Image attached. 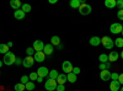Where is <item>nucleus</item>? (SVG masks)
I'll list each match as a JSON object with an SVG mask.
<instances>
[{"label":"nucleus","instance_id":"1","mask_svg":"<svg viewBox=\"0 0 123 91\" xmlns=\"http://www.w3.org/2000/svg\"><path fill=\"white\" fill-rule=\"evenodd\" d=\"M15 60H16V55L10 50L9 53H6L5 55H4V58H3V63L5 64V65H12V64H15Z\"/></svg>","mask_w":123,"mask_h":91},{"label":"nucleus","instance_id":"2","mask_svg":"<svg viewBox=\"0 0 123 91\" xmlns=\"http://www.w3.org/2000/svg\"><path fill=\"white\" fill-rule=\"evenodd\" d=\"M101 44L104 46L106 49H110V50L115 47L113 39H111V37H108V36H105V37H102V38H101Z\"/></svg>","mask_w":123,"mask_h":91},{"label":"nucleus","instance_id":"3","mask_svg":"<svg viewBox=\"0 0 123 91\" xmlns=\"http://www.w3.org/2000/svg\"><path fill=\"white\" fill-rule=\"evenodd\" d=\"M79 12H80V15H83V16H86V15H89V14H91V10H92V7L89 5V4H86V3H81V5L79 6Z\"/></svg>","mask_w":123,"mask_h":91},{"label":"nucleus","instance_id":"4","mask_svg":"<svg viewBox=\"0 0 123 91\" xmlns=\"http://www.w3.org/2000/svg\"><path fill=\"white\" fill-rule=\"evenodd\" d=\"M110 31H111V33H115V35L122 33V31H123V26H122L119 22H113V24L110 26Z\"/></svg>","mask_w":123,"mask_h":91},{"label":"nucleus","instance_id":"5","mask_svg":"<svg viewBox=\"0 0 123 91\" xmlns=\"http://www.w3.org/2000/svg\"><path fill=\"white\" fill-rule=\"evenodd\" d=\"M57 85H58L57 81H55V80H53V79H47L46 83H44V87L48 91H55Z\"/></svg>","mask_w":123,"mask_h":91},{"label":"nucleus","instance_id":"6","mask_svg":"<svg viewBox=\"0 0 123 91\" xmlns=\"http://www.w3.org/2000/svg\"><path fill=\"white\" fill-rule=\"evenodd\" d=\"M73 68H74L73 64H71V62H69V60H64L63 64H62V70L67 74L73 73Z\"/></svg>","mask_w":123,"mask_h":91},{"label":"nucleus","instance_id":"7","mask_svg":"<svg viewBox=\"0 0 123 91\" xmlns=\"http://www.w3.org/2000/svg\"><path fill=\"white\" fill-rule=\"evenodd\" d=\"M44 43L43 41H41V39H36V41L33 42V49L35 52H42V50L44 49Z\"/></svg>","mask_w":123,"mask_h":91},{"label":"nucleus","instance_id":"8","mask_svg":"<svg viewBox=\"0 0 123 91\" xmlns=\"http://www.w3.org/2000/svg\"><path fill=\"white\" fill-rule=\"evenodd\" d=\"M33 64H35V59H33V57H28V55H27L26 58L22 59V65H24L25 68H32Z\"/></svg>","mask_w":123,"mask_h":91},{"label":"nucleus","instance_id":"9","mask_svg":"<svg viewBox=\"0 0 123 91\" xmlns=\"http://www.w3.org/2000/svg\"><path fill=\"white\" fill-rule=\"evenodd\" d=\"M33 59H35V62L42 63V62L46 60V54L43 53V50H42V52H36L35 55H33Z\"/></svg>","mask_w":123,"mask_h":91},{"label":"nucleus","instance_id":"10","mask_svg":"<svg viewBox=\"0 0 123 91\" xmlns=\"http://www.w3.org/2000/svg\"><path fill=\"white\" fill-rule=\"evenodd\" d=\"M37 75L39 76V78H46V76H48L49 75V72H48V69L46 68V67H39L38 69H37Z\"/></svg>","mask_w":123,"mask_h":91},{"label":"nucleus","instance_id":"11","mask_svg":"<svg viewBox=\"0 0 123 91\" xmlns=\"http://www.w3.org/2000/svg\"><path fill=\"white\" fill-rule=\"evenodd\" d=\"M100 78L102 81H108V80H111V72L110 70H101Z\"/></svg>","mask_w":123,"mask_h":91},{"label":"nucleus","instance_id":"12","mask_svg":"<svg viewBox=\"0 0 123 91\" xmlns=\"http://www.w3.org/2000/svg\"><path fill=\"white\" fill-rule=\"evenodd\" d=\"M119 89H121V84L118 83V80H111L110 90L111 91H119Z\"/></svg>","mask_w":123,"mask_h":91},{"label":"nucleus","instance_id":"13","mask_svg":"<svg viewBox=\"0 0 123 91\" xmlns=\"http://www.w3.org/2000/svg\"><path fill=\"white\" fill-rule=\"evenodd\" d=\"M118 58H119L118 52H116V50H112V52L108 54V62H110V63H113V62H116V60H118Z\"/></svg>","mask_w":123,"mask_h":91},{"label":"nucleus","instance_id":"14","mask_svg":"<svg viewBox=\"0 0 123 91\" xmlns=\"http://www.w3.org/2000/svg\"><path fill=\"white\" fill-rule=\"evenodd\" d=\"M89 43H90L92 47H97V46L101 44V38L97 37V36H94V37H91V38H90Z\"/></svg>","mask_w":123,"mask_h":91},{"label":"nucleus","instance_id":"15","mask_svg":"<svg viewBox=\"0 0 123 91\" xmlns=\"http://www.w3.org/2000/svg\"><path fill=\"white\" fill-rule=\"evenodd\" d=\"M10 6H11L15 11L16 10H20L21 9V6H22V3L20 1V0H11V1H10Z\"/></svg>","mask_w":123,"mask_h":91},{"label":"nucleus","instance_id":"16","mask_svg":"<svg viewBox=\"0 0 123 91\" xmlns=\"http://www.w3.org/2000/svg\"><path fill=\"white\" fill-rule=\"evenodd\" d=\"M55 81H57V84H58V85H64V84H65V83L68 81V79H67V75H65V74H59Z\"/></svg>","mask_w":123,"mask_h":91},{"label":"nucleus","instance_id":"17","mask_svg":"<svg viewBox=\"0 0 123 91\" xmlns=\"http://www.w3.org/2000/svg\"><path fill=\"white\" fill-rule=\"evenodd\" d=\"M53 46L50 44V43H48V44H46L44 46V49H43V53L46 54V55H52V53H53Z\"/></svg>","mask_w":123,"mask_h":91},{"label":"nucleus","instance_id":"18","mask_svg":"<svg viewBox=\"0 0 123 91\" xmlns=\"http://www.w3.org/2000/svg\"><path fill=\"white\" fill-rule=\"evenodd\" d=\"M25 15H26V14L22 11L21 9H20V10H16V11L14 12V16H15V18H16V20H24Z\"/></svg>","mask_w":123,"mask_h":91},{"label":"nucleus","instance_id":"19","mask_svg":"<svg viewBox=\"0 0 123 91\" xmlns=\"http://www.w3.org/2000/svg\"><path fill=\"white\" fill-rule=\"evenodd\" d=\"M10 52V48H9V46L7 44H5V43H0V53L1 54H6V53H9Z\"/></svg>","mask_w":123,"mask_h":91},{"label":"nucleus","instance_id":"20","mask_svg":"<svg viewBox=\"0 0 123 91\" xmlns=\"http://www.w3.org/2000/svg\"><path fill=\"white\" fill-rule=\"evenodd\" d=\"M76 76H78V75H75V74H73V73H70V74L67 75V79H68V81H69V83L74 84V83H76V80H78Z\"/></svg>","mask_w":123,"mask_h":91},{"label":"nucleus","instance_id":"21","mask_svg":"<svg viewBox=\"0 0 123 91\" xmlns=\"http://www.w3.org/2000/svg\"><path fill=\"white\" fill-rule=\"evenodd\" d=\"M50 44L52 46H59L60 44V38L58 36H53L50 38Z\"/></svg>","mask_w":123,"mask_h":91},{"label":"nucleus","instance_id":"22","mask_svg":"<svg viewBox=\"0 0 123 91\" xmlns=\"http://www.w3.org/2000/svg\"><path fill=\"white\" fill-rule=\"evenodd\" d=\"M105 6L108 9H113L116 6V0H106L105 1Z\"/></svg>","mask_w":123,"mask_h":91},{"label":"nucleus","instance_id":"23","mask_svg":"<svg viewBox=\"0 0 123 91\" xmlns=\"http://www.w3.org/2000/svg\"><path fill=\"white\" fill-rule=\"evenodd\" d=\"M58 75H59V73L57 72V70L55 69H52V70H50V72H49V79H53V80H57V78H58Z\"/></svg>","mask_w":123,"mask_h":91},{"label":"nucleus","instance_id":"24","mask_svg":"<svg viewBox=\"0 0 123 91\" xmlns=\"http://www.w3.org/2000/svg\"><path fill=\"white\" fill-rule=\"evenodd\" d=\"M81 3H83V1H80V0H71V1H70V6L73 9H79Z\"/></svg>","mask_w":123,"mask_h":91},{"label":"nucleus","instance_id":"25","mask_svg":"<svg viewBox=\"0 0 123 91\" xmlns=\"http://www.w3.org/2000/svg\"><path fill=\"white\" fill-rule=\"evenodd\" d=\"M113 42H115V46H116V47H118V48H122V47H123V38H122V37L116 38Z\"/></svg>","mask_w":123,"mask_h":91},{"label":"nucleus","instance_id":"26","mask_svg":"<svg viewBox=\"0 0 123 91\" xmlns=\"http://www.w3.org/2000/svg\"><path fill=\"white\" fill-rule=\"evenodd\" d=\"M21 10H22V11H24L25 14H27V12H30L31 10H32V7H31V5H30V4H22Z\"/></svg>","mask_w":123,"mask_h":91},{"label":"nucleus","instance_id":"27","mask_svg":"<svg viewBox=\"0 0 123 91\" xmlns=\"http://www.w3.org/2000/svg\"><path fill=\"white\" fill-rule=\"evenodd\" d=\"M98 59H100V63H107L108 62V55L105 54V53H102V54H100Z\"/></svg>","mask_w":123,"mask_h":91},{"label":"nucleus","instance_id":"28","mask_svg":"<svg viewBox=\"0 0 123 91\" xmlns=\"http://www.w3.org/2000/svg\"><path fill=\"white\" fill-rule=\"evenodd\" d=\"M14 89H15V91H24V90H26L25 85H24V84H21V83L16 84V85L14 86Z\"/></svg>","mask_w":123,"mask_h":91},{"label":"nucleus","instance_id":"29","mask_svg":"<svg viewBox=\"0 0 123 91\" xmlns=\"http://www.w3.org/2000/svg\"><path fill=\"white\" fill-rule=\"evenodd\" d=\"M35 49H33V47H28L27 49H26V54L28 55V57H33L35 55Z\"/></svg>","mask_w":123,"mask_h":91},{"label":"nucleus","instance_id":"30","mask_svg":"<svg viewBox=\"0 0 123 91\" xmlns=\"http://www.w3.org/2000/svg\"><path fill=\"white\" fill-rule=\"evenodd\" d=\"M25 87H26V90H28V91L35 90V84H33V81H28V83L25 85Z\"/></svg>","mask_w":123,"mask_h":91},{"label":"nucleus","instance_id":"31","mask_svg":"<svg viewBox=\"0 0 123 91\" xmlns=\"http://www.w3.org/2000/svg\"><path fill=\"white\" fill-rule=\"evenodd\" d=\"M28 78H30V81H35V80H37V78H38L37 72H32V73L28 75Z\"/></svg>","mask_w":123,"mask_h":91},{"label":"nucleus","instance_id":"32","mask_svg":"<svg viewBox=\"0 0 123 91\" xmlns=\"http://www.w3.org/2000/svg\"><path fill=\"white\" fill-rule=\"evenodd\" d=\"M28 81H30V78H28L27 75H22V76H21V81H20V83H21V84L26 85V84H27Z\"/></svg>","mask_w":123,"mask_h":91},{"label":"nucleus","instance_id":"33","mask_svg":"<svg viewBox=\"0 0 123 91\" xmlns=\"http://www.w3.org/2000/svg\"><path fill=\"white\" fill-rule=\"evenodd\" d=\"M116 6L119 7V10L123 9V0H116Z\"/></svg>","mask_w":123,"mask_h":91},{"label":"nucleus","instance_id":"34","mask_svg":"<svg viewBox=\"0 0 123 91\" xmlns=\"http://www.w3.org/2000/svg\"><path fill=\"white\" fill-rule=\"evenodd\" d=\"M117 17L121 20V21H123V9H122V10H118V12H117Z\"/></svg>","mask_w":123,"mask_h":91},{"label":"nucleus","instance_id":"35","mask_svg":"<svg viewBox=\"0 0 123 91\" xmlns=\"http://www.w3.org/2000/svg\"><path fill=\"white\" fill-rule=\"evenodd\" d=\"M118 76H119L118 73H111V79L112 80H118Z\"/></svg>","mask_w":123,"mask_h":91},{"label":"nucleus","instance_id":"36","mask_svg":"<svg viewBox=\"0 0 123 91\" xmlns=\"http://www.w3.org/2000/svg\"><path fill=\"white\" fill-rule=\"evenodd\" d=\"M55 91H65V86L64 85H57Z\"/></svg>","mask_w":123,"mask_h":91},{"label":"nucleus","instance_id":"37","mask_svg":"<svg viewBox=\"0 0 123 91\" xmlns=\"http://www.w3.org/2000/svg\"><path fill=\"white\" fill-rule=\"evenodd\" d=\"M79 73H80V68H78V67H74V68H73V74L78 75Z\"/></svg>","mask_w":123,"mask_h":91},{"label":"nucleus","instance_id":"38","mask_svg":"<svg viewBox=\"0 0 123 91\" xmlns=\"http://www.w3.org/2000/svg\"><path fill=\"white\" fill-rule=\"evenodd\" d=\"M118 83H119L121 85H123V73H121L119 76H118Z\"/></svg>","mask_w":123,"mask_h":91},{"label":"nucleus","instance_id":"39","mask_svg":"<svg viewBox=\"0 0 123 91\" xmlns=\"http://www.w3.org/2000/svg\"><path fill=\"white\" fill-rule=\"evenodd\" d=\"M15 64H17V65H21V64H22V58H16V60H15Z\"/></svg>","mask_w":123,"mask_h":91},{"label":"nucleus","instance_id":"40","mask_svg":"<svg viewBox=\"0 0 123 91\" xmlns=\"http://www.w3.org/2000/svg\"><path fill=\"white\" fill-rule=\"evenodd\" d=\"M100 69H102V70H107V69H106V63H100Z\"/></svg>","mask_w":123,"mask_h":91},{"label":"nucleus","instance_id":"41","mask_svg":"<svg viewBox=\"0 0 123 91\" xmlns=\"http://www.w3.org/2000/svg\"><path fill=\"white\" fill-rule=\"evenodd\" d=\"M110 68H111V63H110V62H107V63H106V69L108 70Z\"/></svg>","mask_w":123,"mask_h":91},{"label":"nucleus","instance_id":"42","mask_svg":"<svg viewBox=\"0 0 123 91\" xmlns=\"http://www.w3.org/2000/svg\"><path fill=\"white\" fill-rule=\"evenodd\" d=\"M48 3H49V4H57L58 1H57V0H49Z\"/></svg>","mask_w":123,"mask_h":91},{"label":"nucleus","instance_id":"43","mask_svg":"<svg viewBox=\"0 0 123 91\" xmlns=\"http://www.w3.org/2000/svg\"><path fill=\"white\" fill-rule=\"evenodd\" d=\"M57 47H58V49H59V50H62V49H63V44H62V43H60L59 46H57Z\"/></svg>","mask_w":123,"mask_h":91},{"label":"nucleus","instance_id":"44","mask_svg":"<svg viewBox=\"0 0 123 91\" xmlns=\"http://www.w3.org/2000/svg\"><path fill=\"white\" fill-rule=\"evenodd\" d=\"M42 80H43V78H39V76L37 78V81H38V83H42Z\"/></svg>","mask_w":123,"mask_h":91},{"label":"nucleus","instance_id":"45","mask_svg":"<svg viewBox=\"0 0 123 91\" xmlns=\"http://www.w3.org/2000/svg\"><path fill=\"white\" fill-rule=\"evenodd\" d=\"M6 44L9 46V48H11V47H12V42H7Z\"/></svg>","mask_w":123,"mask_h":91},{"label":"nucleus","instance_id":"46","mask_svg":"<svg viewBox=\"0 0 123 91\" xmlns=\"http://www.w3.org/2000/svg\"><path fill=\"white\" fill-rule=\"evenodd\" d=\"M3 67V62H1V60H0V68H1Z\"/></svg>","mask_w":123,"mask_h":91},{"label":"nucleus","instance_id":"47","mask_svg":"<svg viewBox=\"0 0 123 91\" xmlns=\"http://www.w3.org/2000/svg\"><path fill=\"white\" fill-rule=\"evenodd\" d=\"M121 57H122V59H123V50H122V52H121Z\"/></svg>","mask_w":123,"mask_h":91},{"label":"nucleus","instance_id":"48","mask_svg":"<svg viewBox=\"0 0 123 91\" xmlns=\"http://www.w3.org/2000/svg\"><path fill=\"white\" fill-rule=\"evenodd\" d=\"M119 90H121V91H123V87H121V89H119Z\"/></svg>","mask_w":123,"mask_h":91},{"label":"nucleus","instance_id":"49","mask_svg":"<svg viewBox=\"0 0 123 91\" xmlns=\"http://www.w3.org/2000/svg\"><path fill=\"white\" fill-rule=\"evenodd\" d=\"M122 38H123V31H122Z\"/></svg>","mask_w":123,"mask_h":91},{"label":"nucleus","instance_id":"50","mask_svg":"<svg viewBox=\"0 0 123 91\" xmlns=\"http://www.w3.org/2000/svg\"><path fill=\"white\" fill-rule=\"evenodd\" d=\"M0 75H1V73H0Z\"/></svg>","mask_w":123,"mask_h":91},{"label":"nucleus","instance_id":"51","mask_svg":"<svg viewBox=\"0 0 123 91\" xmlns=\"http://www.w3.org/2000/svg\"><path fill=\"white\" fill-rule=\"evenodd\" d=\"M0 91H1V90H0Z\"/></svg>","mask_w":123,"mask_h":91}]
</instances>
